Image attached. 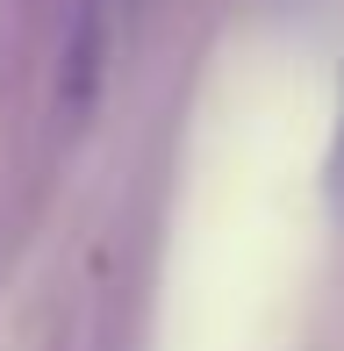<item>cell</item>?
Here are the masks:
<instances>
[{"label": "cell", "instance_id": "obj_2", "mask_svg": "<svg viewBox=\"0 0 344 351\" xmlns=\"http://www.w3.org/2000/svg\"><path fill=\"white\" fill-rule=\"evenodd\" d=\"M330 201L344 208V108H337V143H330Z\"/></svg>", "mask_w": 344, "mask_h": 351}, {"label": "cell", "instance_id": "obj_1", "mask_svg": "<svg viewBox=\"0 0 344 351\" xmlns=\"http://www.w3.org/2000/svg\"><path fill=\"white\" fill-rule=\"evenodd\" d=\"M101 36H108L101 0H79V22H72V43H65V108L72 115L93 108V86H101Z\"/></svg>", "mask_w": 344, "mask_h": 351}, {"label": "cell", "instance_id": "obj_3", "mask_svg": "<svg viewBox=\"0 0 344 351\" xmlns=\"http://www.w3.org/2000/svg\"><path fill=\"white\" fill-rule=\"evenodd\" d=\"M122 8H130V14H144V8H151V0H122Z\"/></svg>", "mask_w": 344, "mask_h": 351}]
</instances>
